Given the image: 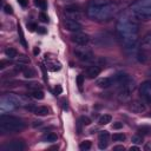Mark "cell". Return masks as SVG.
Here are the masks:
<instances>
[{
    "label": "cell",
    "mask_w": 151,
    "mask_h": 151,
    "mask_svg": "<svg viewBox=\"0 0 151 151\" xmlns=\"http://www.w3.org/2000/svg\"><path fill=\"white\" fill-rule=\"evenodd\" d=\"M118 9V6L111 1H96L92 2L87 8V15L92 20H109Z\"/></svg>",
    "instance_id": "cell-1"
},
{
    "label": "cell",
    "mask_w": 151,
    "mask_h": 151,
    "mask_svg": "<svg viewBox=\"0 0 151 151\" xmlns=\"http://www.w3.org/2000/svg\"><path fill=\"white\" fill-rule=\"evenodd\" d=\"M138 24L136 19L131 15H124L117 22V33L118 37L123 40L130 37H137L138 34Z\"/></svg>",
    "instance_id": "cell-2"
},
{
    "label": "cell",
    "mask_w": 151,
    "mask_h": 151,
    "mask_svg": "<svg viewBox=\"0 0 151 151\" xmlns=\"http://www.w3.org/2000/svg\"><path fill=\"white\" fill-rule=\"evenodd\" d=\"M132 17L137 20H150L151 19V0H136L131 7Z\"/></svg>",
    "instance_id": "cell-3"
},
{
    "label": "cell",
    "mask_w": 151,
    "mask_h": 151,
    "mask_svg": "<svg viewBox=\"0 0 151 151\" xmlns=\"http://www.w3.org/2000/svg\"><path fill=\"white\" fill-rule=\"evenodd\" d=\"M25 127V123L19 119L18 117L14 116H8V114H1L0 117V131L2 133H8V132H18L21 131Z\"/></svg>",
    "instance_id": "cell-4"
},
{
    "label": "cell",
    "mask_w": 151,
    "mask_h": 151,
    "mask_svg": "<svg viewBox=\"0 0 151 151\" xmlns=\"http://www.w3.org/2000/svg\"><path fill=\"white\" fill-rule=\"evenodd\" d=\"M20 105V100L17 96L9 93V94H6L1 98L0 100V110L1 112H6V111H11V110H14L15 107H18Z\"/></svg>",
    "instance_id": "cell-5"
},
{
    "label": "cell",
    "mask_w": 151,
    "mask_h": 151,
    "mask_svg": "<svg viewBox=\"0 0 151 151\" xmlns=\"http://www.w3.org/2000/svg\"><path fill=\"white\" fill-rule=\"evenodd\" d=\"M134 88H136L134 81H133L131 78H129L125 83L122 84V87H120V90H119V99H120V100H126V99H129Z\"/></svg>",
    "instance_id": "cell-6"
},
{
    "label": "cell",
    "mask_w": 151,
    "mask_h": 151,
    "mask_svg": "<svg viewBox=\"0 0 151 151\" xmlns=\"http://www.w3.org/2000/svg\"><path fill=\"white\" fill-rule=\"evenodd\" d=\"M74 54L81 61H91L93 59L92 52L88 48H86V47H77L74 50Z\"/></svg>",
    "instance_id": "cell-7"
},
{
    "label": "cell",
    "mask_w": 151,
    "mask_h": 151,
    "mask_svg": "<svg viewBox=\"0 0 151 151\" xmlns=\"http://www.w3.org/2000/svg\"><path fill=\"white\" fill-rule=\"evenodd\" d=\"M139 93L147 103L151 104V80H146L140 85Z\"/></svg>",
    "instance_id": "cell-8"
},
{
    "label": "cell",
    "mask_w": 151,
    "mask_h": 151,
    "mask_svg": "<svg viewBox=\"0 0 151 151\" xmlns=\"http://www.w3.org/2000/svg\"><path fill=\"white\" fill-rule=\"evenodd\" d=\"M71 40H72L74 44L79 45V46H85V45L90 41V37H88L87 34H85V33L77 32V33H74V34L71 37Z\"/></svg>",
    "instance_id": "cell-9"
},
{
    "label": "cell",
    "mask_w": 151,
    "mask_h": 151,
    "mask_svg": "<svg viewBox=\"0 0 151 151\" xmlns=\"http://www.w3.org/2000/svg\"><path fill=\"white\" fill-rule=\"evenodd\" d=\"M64 26H65V28H66L67 31H70V32H74V33L80 32L81 28H83V26H81L77 20H71V19L65 20Z\"/></svg>",
    "instance_id": "cell-10"
},
{
    "label": "cell",
    "mask_w": 151,
    "mask_h": 151,
    "mask_svg": "<svg viewBox=\"0 0 151 151\" xmlns=\"http://www.w3.org/2000/svg\"><path fill=\"white\" fill-rule=\"evenodd\" d=\"M24 149H25V144L21 140H13L2 147L4 151H22Z\"/></svg>",
    "instance_id": "cell-11"
},
{
    "label": "cell",
    "mask_w": 151,
    "mask_h": 151,
    "mask_svg": "<svg viewBox=\"0 0 151 151\" xmlns=\"http://www.w3.org/2000/svg\"><path fill=\"white\" fill-rule=\"evenodd\" d=\"M109 138H110V134H109L107 131H100V132H99V136H98V139H99L98 147H99L100 150H104V149L107 147Z\"/></svg>",
    "instance_id": "cell-12"
},
{
    "label": "cell",
    "mask_w": 151,
    "mask_h": 151,
    "mask_svg": "<svg viewBox=\"0 0 151 151\" xmlns=\"http://www.w3.org/2000/svg\"><path fill=\"white\" fill-rule=\"evenodd\" d=\"M130 110L133 113H143L146 110V107H145V104L144 103H142L139 100H133L130 104Z\"/></svg>",
    "instance_id": "cell-13"
},
{
    "label": "cell",
    "mask_w": 151,
    "mask_h": 151,
    "mask_svg": "<svg viewBox=\"0 0 151 151\" xmlns=\"http://www.w3.org/2000/svg\"><path fill=\"white\" fill-rule=\"evenodd\" d=\"M111 85H113V78L112 77H105L97 80V86L100 88H107Z\"/></svg>",
    "instance_id": "cell-14"
},
{
    "label": "cell",
    "mask_w": 151,
    "mask_h": 151,
    "mask_svg": "<svg viewBox=\"0 0 151 151\" xmlns=\"http://www.w3.org/2000/svg\"><path fill=\"white\" fill-rule=\"evenodd\" d=\"M100 68L98 66H88L86 68V77L90 79H94L97 76H99Z\"/></svg>",
    "instance_id": "cell-15"
},
{
    "label": "cell",
    "mask_w": 151,
    "mask_h": 151,
    "mask_svg": "<svg viewBox=\"0 0 151 151\" xmlns=\"http://www.w3.org/2000/svg\"><path fill=\"white\" fill-rule=\"evenodd\" d=\"M33 113L37 116H46L48 114V109L46 106H35V109L33 110Z\"/></svg>",
    "instance_id": "cell-16"
},
{
    "label": "cell",
    "mask_w": 151,
    "mask_h": 151,
    "mask_svg": "<svg viewBox=\"0 0 151 151\" xmlns=\"http://www.w3.org/2000/svg\"><path fill=\"white\" fill-rule=\"evenodd\" d=\"M57 139H58V137L53 132H48V133L44 134V137H42V140L44 142H48V143H54V142H57Z\"/></svg>",
    "instance_id": "cell-17"
},
{
    "label": "cell",
    "mask_w": 151,
    "mask_h": 151,
    "mask_svg": "<svg viewBox=\"0 0 151 151\" xmlns=\"http://www.w3.org/2000/svg\"><path fill=\"white\" fill-rule=\"evenodd\" d=\"M142 47H143V48H149V50H151V33L146 34V35L143 38V40H142Z\"/></svg>",
    "instance_id": "cell-18"
},
{
    "label": "cell",
    "mask_w": 151,
    "mask_h": 151,
    "mask_svg": "<svg viewBox=\"0 0 151 151\" xmlns=\"http://www.w3.org/2000/svg\"><path fill=\"white\" fill-rule=\"evenodd\" d=\"M5 54H6V57H8L9 59H14V58L18 57V52H17V50L13 48V47H7V48L5 50Z\"/></svg>",
    "instance_id": "cell-19"
},
{
    "label": "cell",
    "mask_w": 151,
    "mask_h": 151,
    "mask_svg": "<svg viewBox=\"0 0 151 151\" xmlns=\"http://www.w3.org/2000/svg\"><path fill=\"white\" fill-rule=\"evenodd\" d=\"M111 119H112V117H111L110 114H104V116H101V117L99 118L98 124H99V125H106V124L111 123Z\"/></svg>",
    "instance_id": "cell-20"
},
{
    "label": "cell",
    "mask_w": 151,
    "mask_h": 151,
    "mask_svg": "<svg viewBox=\"0 0 151 151\" xmlns=\"http://www.w3.org/2000/svg\"><path fill=\"white\" fill-rule=\"evenodd\" d=\"M31 96H32V98L38 99V100H41V99H44V97H45V94H44V92H42L41 90H35V91H32Z\"/></svg>",
    "instance_id": "cell-21"
},
{
    "label": "cell",
    "mask_w": 151,
    "mask_h": 151,
    "mask_svg": "<svg viewBox=\"0 0 151 151\" xmlns=\"http://www.w3.org/2000/svg\"><path fill=\"white\" fill-rule=\"evenodd\" d=\"M22 74H24L25 78H33V77H35V71L32 70V68H29V67H26L22 71Z\"/></svg>",
    "instance_id": "cell-22"
},
{
    "label": "cell",
    "mask_w": 151,
    "mask_h": 151,
    "mask_svg": "<svg viewBox=\"0 0 151 151\" xmlns=\"http://www.w3.org/2000/svg\"><path fill=\"white\" fill-rule=\"evenodd\" d=\"M26 86H27V88H29V90H32V91H35V90H40V88H41V85H40L39 83H37V81H32V83H28Z\"/></svg>",
    "instance_id": "cell-23"
},
{
    "label": "cell",
    "mask_w": 151,
    "mask_h": 151,
    "mask_svg": "<svg viewBox=\"0 0 151 151\" xmlns=\"http://www.w3.org/2000/svg\"><path fill=\"white\" fill-rule=\"evenodd\" d=\"M91 146H92V143H91V140H84V142H81L80 143V145H79V147H80V150H90L91 149Z\"/></svg>",
    "instance_id": "cell-24"
},
{
    "label": "cell",
    "mask_w": 151,
    "mask_h": 151,
    "mask_svg": "<svg viewBox=\"0 0 151 151\" xmlns=\"http://www.w3.org/2000/svg\"><path fill=\"white\" fill-rule=\"evenodd\" d=\"M112 139H113L114 142H123V140L125 139V134L117 132V133H114V134L112 136Z\"/></svg>",
    "instance_id": "cell-25"
},
{
    "label": "cell",
    "mask_w": 151,
    "mask_h": 151,
    "mask_svg": "<svg viewBox=\"0 0 151 151\" xmlns=\"http://www.w3.org/2000/svg\"><path fill=\"white\" fill-rule=\"evenodd\" d=\"M34 5L39 8H41V9H46V7H47L45 0H34Z\"/></svg>",
    "instance_id": "cell-26"
},
{
    "label": "cell",
    "mask_w": 151,
    "mask_h": 151,
    "mask_svg": "<svg viewBox=\"0 0 151 151\" xmlns=\"http://www.w3.org/2000/svg\"><path fill=\"white\" fill-rule=\"evenodd\" d=\"M77 85H78L79 90L83 91V85H84V76L83 74H79L77 77Z\"/></svg>",
    "instance_id": "cell-27"
},
{
    "label": "cell",
    "mask_w": 151,
    "mask_h": 151,
    "mask_svg": "<svg viewBox=\"0 0 151 151\" xmlns=\"http://www.w3.org/2000/svg\"><path fill=\"white\" fill-rule=\"evenodd\" d=\"M18 32H19V34H20V41H21L22 46H24V47H27V44H26V41H25V38H24V33H22V29H21L20 25H18Z\"/></svg>",
    "instance_id": "cell-28"
},
{
    "label": "cell",
    "mask_w": 151,
    "mask_h": 151,
    "mask_svg": "<svg viewBox=\"0 0 151 151\" xmlns=\"http://www.w3.org/2000/svg\"><path fill=\"white\" fill-rule=\"evenodd\" d=\"M17 60H18V63H20V64H29V59H28V57H26V55H19Z\"/></svg>",
    "instance_id": "cell-29"
},
{
    "label": "cell",
    "mask_w": 151,
    "mask_h": 151,
    "mask_svg": "<svg viewBox=\"0 0 151 151\" xmlns=\"http://www.w3.org/2000/svg\"><path fill=\"white\" fill-rule=\"evenodd\" d=\"M138 131H139L142 134H147V133L151 132V127H150V126H142V127L138 129Z\"/></svg>",
    "instance_id": "cell-30"
},
{
    "label": "cell",
    "mask_w": 151,
    "mask_h": 151,
    "mask_svg": "<svg viewBox=\"0 0 151 151\" xmlns=\"http://www.w3.org/2000/svg\"><path fill=\"white\" fill-rule=\"evenodd\" d=\"M131 142H132V143H134V144H140V143L143 142V137H142V136H139V134H136V136H133V137H132Z\"/></svg>",
    "instance_id": "cell-31"
},
{
    "label": "cell",
    "mask_w": 151,
    "mask_h": 151,
    "mask_svg": "<svg viewBox=\"0 0 151 151\" xmlns=\"http://www.w3.org/2000/svg\"><path fill=\"white\" fill-rule=\"evenodd\" d=\"M80 122H81L83 125H90L91 124V119L88 117H86V116H81L80 117Z\"/></svg>",
    "instance_id": "cell-32"
},
{
    "label": "cell",
    "mask_w": 151,
    "mask_h": 151,
    "mask_svg": "<svg viewBox=\"0 0 151 151\" xmlns=\"http://www.w3.org/2000/svg\"><path fill=\"white\" fill-rule=\"evenodd\" d=\"M39 19H40L42 22H47V21H48V18H47V15H46L44 12H41V13L39 14Z\"/></svg>",
    "instance_id": "cell-33"
},
{
    "label": "cell",
    "mask_w": 151,
    "mask_h": 151,
    "mask_svg": "<svg viewBox=\"0 0 151 151\" xmlns=\"http://www.w3.org/2000/svg\"><path fill=\"white\" fill-rule=\"evenodd\" d=\"M4 11H5V13H7V14H12V13H13L12 7H11L9 5H5V6H4Z\"/></svg>",
    "instance_id": "cell-34"
},
{
    "label": "cell",
    "mask_w": 151,
    "mask_h": 151,
    "mask_svg": "<svg viewBox=\"0 0 151 151\" xmlns=\"http://www.w3.org/2000/svg\"><path fill=\"white\" fill-rule=\"evenodd\" d=\"M112 127H113V129H116V130H119V129H122V127H123V123H120V122H117V123H113V125H112Z\"/></svg>",
    "instance_id": "cell-35"
},
{
    "label": "cell",
    "mask_w": 151,
    "mask_h": 151,
    "mask_svg": "<svg viewBox=\"0 0 151 151\" xmlns=\"http://www.w3.org/2000/svg\"><path fill=\"white\" fill-rule=\"evenodd\" d=\"M61 92H63V87H61L60 85H57V86H55V88H54V93L58 96V94H60Z\"/></svg>",
    "instance_id": "cell-36"
},
{
    "label": "cell",
    "mask_w": 151,
    "mask_h": 151,
    "mask_svg": "<svg viewBox=\"0 0 151 151\" xmlns=\"http://www.w3.org/2000/svg\"><path fill=\"white\" fill-rule=\"evenodd\" d=\"M41 125H42V122L41 120H34L33 124H32L33 127H38V126H41Z\"/></svg>",
    "instance_id": "cell-37"
},
{
    "label": "cell",
    "mask_w": 151,
    "mask_h": 151,
    "mask_svg": "<svg viewBox=\"0 0 151 151\" xmlns=\"http://www.w3.org/2000/svg\"><path fill=\"white\" fill-rule=\"evenodd\" d=\"M27 26H28V28H29V31H34L35 28H38V26L35 25V24H27Z\"/></svg>",
    "instance_id": "cell-38"
},
{
    "label": "cell",
    "mask_w": 151,
    "mask_h": 151,
    "mask_svg": "<svg viewBox=\"0 0 151 151\" xmlns=\"http://www.w3.org/2000/svg\"><path fill=\"white\" fill-rule=\"evenodd\" d=\"M8 64H9V63H7V61H5V60H1V61H0V68L4 70V68L6 67V65H8Z\"/></svg>",
    "instance_id": "cell-39"
},
{
    "label": "cell",
    "mask_w": 151,
    "mask_h": 151,
    "mask_svg": "<svg viewBox=\"0 0 151 151\" xmlns=\"http://www.w3.org/2000/svg\"><path fill=\"white\" fill-rule=\"evenodd\" d=\"M18 2H19L22 7H26V6H27V0H18Z\"/></svg>",
    "instance_id": "cell-40"
},
{
    "label": "cell",
    "mask_w": 151,
    "mask_h": 151,
    "mask_svg": "<svg viewBox=\"0 0 151 151\" xmlns=\"http://www.w3.org/2000/svg\"><path fill=\"white\" fill-rule=\"evenodd\" d=\"M37 29H38V32L41 33V34H45V33H46V29H45L44 27H38Z\"/></svg>",
    "instance_id": "cell-41"
},
{
    "label": "cell",
    "mask_w": 151,
    "mask_h": 151,
    "mask_svg": "<svg viewBox=\"0 0 151 151\" xmlns=\"http://www.w3.org/2000/svg\"><path fill=\"white\" fill-rule=\"evenodd\" d=\"M113 150H114V151H118V150H124V146H123V145H117V146H114V147H113Z\"/></svg>",
    "instance_id": "cell-42"
},
{
    "label": "cell",
    "mask_w": 151,
    "mask_h": 151,
    "mask_svg": "<svg viewBox=\"0 0 151 151\" xmlns=\"http://www.w3.org/2000/svg\"><path fill=\"white\" fill-rule=\"evenodd\" d=\"M33 53H34V55H38V54L40 53V50H39V47H34V50H33Z\"/></svg>",
    "instance_id": "cell-43"
},
{
    "label": "cell",
    "mask_w": 151,
    "mask_h": 151,
    "mask_svg": "<svg viewBox=\"0 0 151 151\" xmlns=\"http://www.w3.org/2000/svg\"><path fill=\"white\" fill-rule=\"evenodd\" d=\"M130 150H131V151H139L140 149H139L138 146H131V147H130Z\"/></svg>",
    "instance_id": "cell-44"
},
{
    "label": "cell",
    "mask_w": 151,
    "mask_h": 151,
    "mask_svg": "<svg viewBox=\"0 0 151 151\" xmlns=\"http://www.w3.org/2000/svg\"><path fill=\"white\" fill-rule=\"evenodd\" d=\"M150 74H151V73H150Z\"/></svg>",
    "instance_id": "cell-45"
}]
</instances>
